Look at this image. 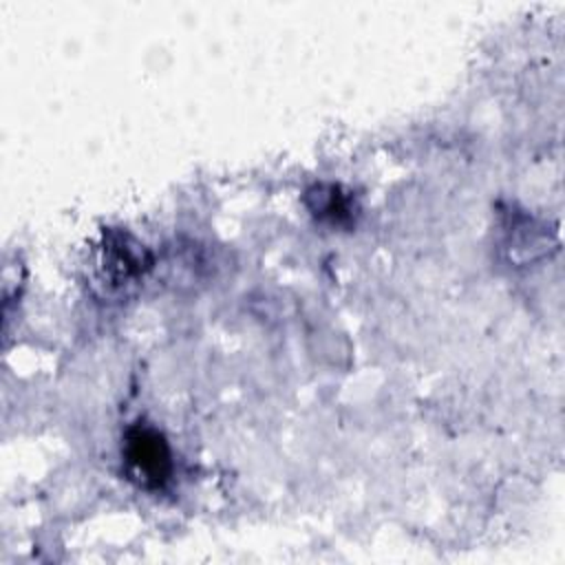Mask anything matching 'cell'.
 <instances>
[{
  "label": "cell",
  "mask_w": 565,
  "mask_h": 565,
  "mask_svg": "<svg viewBox=\"0 0 565 565\" xmlns=\"http://www.w3.org/2000/svg\"><path fill=\"white\" fill-rule=\"evenodd\" d=\"M124 459L132 481L143 488H161L172 475V455L161 433L135 426L126 435Z\"/></svg>",
  "instance_id": "obj_1"
},
{
  "label": "cell",
  "mask_w": 565,
  "mask_h": 565,
  "mask_svg": "<svg viewBox=\"0 0 565 565\" xmlns=\"http://www.w3.org/2000/svg\"><path fill=\"white\" fill-rule=\"evenodd\" d=\"M150 265L148 252L126 234H110L104 245L102 267L113 285L137 280Z\"/></svg>",
  "instance_id": "obj_2"
},
{
  "label": "cell",
  "mask_w": 565,
  "mask_h": 565,
  "mask_svg": "<svg viewBox=\"0 0 565 565\" xmlns=\"http://www.w3.org/2000/svg\"><path fill=\"white\" fill-rule=\"evenodd\" d=\"M309 196L316 199V205H313L311 210H313L320 218H331V221L340 223V221H344V218L351 216L349 199H344V194H342L338 188H333V185H329V188L318 185Z\"/></svg>",
  "instance_id": "obj_3"
}]
</instances>
